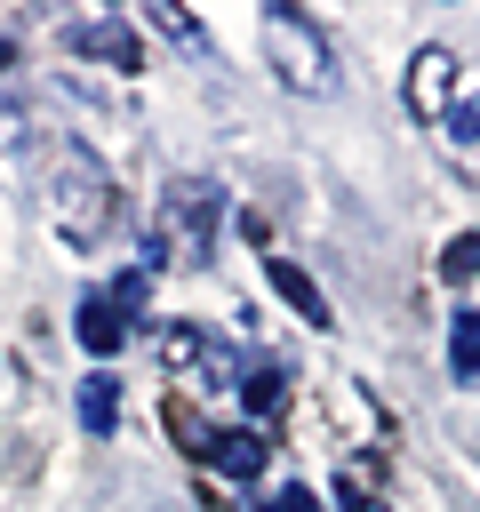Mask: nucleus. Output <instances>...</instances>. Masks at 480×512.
<instances>
[{
    "label": "nucleus",
    "mask_w": 480,
    "mask_h": 512,
    "mask_svg": "<svg viewBox=\"0 0 480 512\" xmlns=\"http://www.w3.org/2000/svg\"><path fill=\"white\" fill-rule=\"evenodd\" d=\"M48 208H56V232L72 240V248H96L104 232H112V168L88 152V144H56L48 152Z\"/></svg>",
    "instance_id": "obj_1"
},
{
    "label": "nucleus",
    "mask_w": 480,
    "mask_h": 512,
    "mask_svg": "<svg viewBox=\"0 0 480 512\" xmlns=\"http://www.w3.org/2000/svg\"><path fill=\"white\" fill-rule=\"evenodd\" d=\"M216 216H224V192L208 184V176H184V184H168V200H160V216H152V264H208V248H216Z\"/></svg>",
    "instance_id": "obj_2"
},
{
    "label": "nucleus",
    "mask_w": 480,
    "mask_h": 512,
    "mask_svg": "<svg viewBox=\"0 0 480 512\" xmlns=\"http://www.w3.org/2000/svg\"><path fill=\"white\" fill-rule=\"evenodd\" d=\"M264 56H272V80H280V88H296V96H320V88L336 80L320 24H312L304 8H288V0H272V8H264Z\"/></svg>",
    "instance_id": "obj_3"
},
{
    "label": "nucleus",
    "mask_w": 480,
    "mask_h": 512,
    "mask_svg": "<svg viewBox=\"0 0 480 512\" xmlns=\"http://www.w3.org/2000/svg\"><path fill=\"white\" fill-rule=\"evenodd\" d=\"M168 424H176V440H184V456L192 464H208V472H224V480H256L264 472V432L256 424H232V432H216V424H200V416H184V400L168 408Z\"/></svg>",
    "instance_id": "obj_4"
},
{
    "label": "nucleus",
    "mask_w": 480,
    "mask_h": 512,
    "mask_svg": "<svg viewBox=\"0 0 480 512\" xmlns=\"http://www.w3.org/2000/svg\"><path fill=\"white\" fill-rule=\"evenodd\" d=\"M64 48H72V56L112 64V72H136V64H144L136 32H128V24H112V16H96V24H64Z\"/></svg>",
    "instance_id": "obj_5"
},
{
    "label": "nucleus",
    "mask_w": 480,
    "mask_h": 512,
    "mask_svg": "<svg viewBox=\"0 0 480 512\" xmlns=\"http://www.w3.org/2000/svg\"><path fill=\"white\" fill-rule=\"evenodd\" d=\"M448 96H456V56H448V48H424V56L408 64V104H416L424 120H448Z\"/></svg>",
    "instance_id": "obj_6"
},
{
    "label": "nucleus",
    "mask_w": 480,
    "mask_h": 512,
    "mask_svg": "<svg viewBox=\"0 0 480 512\" xmlns=\"http://www.w3.org/2000/svg\"><path fill=\"white\" fill-rule=\"evenodd\" d=\"M264 280H272V288H280V296H288V304H296L312 328H328V296H320V280H312L304 264H288V256H264Z\"/></svg>",
    "instance_id": "obj_7"
},
{
    "label": "nucleus",
    "mask_w": 480,
    "mask_h": 512,
    "mask_svg": "<svg viewBox=\"0 0 480 512\" xmlns=\"http://www.w3.org/2000/svg\"><path fill=\"white\" fill-rule=\"evenodd\" d=\"M72 336H80V344H88L96 360H112V352L128 344V320H120V312H112L104 296H80V312H72Z\"/></svg>",
    "instance_id": "obj_8"
},
{
    "label": "nucleus",
    "mask_w": 480,
    "mask_h": 512,
    "mask_svg": "<svg viewBox=\"0 0 480 512\" xmlns=\"http://www.w3.org/2000/svg\"><path fill=\"white\" fill-rule=\"evenodd\" d=\"M80 424H88L96 440L120 424V376H112V368H88V376H80Z\"/></svg>",
    "instance_id": "obj_9"
},
{
    "label": "nucleus",
    "mask_w": 480,
    "mask_h": 512,
    "mask_svg": "<svg viewBox=\"0 0 480 512\" xmlns=\"http://www.w3.org/2000/svg\"><path fill=\"white\" fill-rule=\"evenodd\" d=\"M240 400H248V416H256V424H264V416H280V400H288V368H280V360L240 368Z\"/></svg>",
    "instance_id": "obj_10"
},
{
    "label": "nucleus",
    "mask_w": 480,
    "mask_h": 512,
    "mask_svg": "<svg viewBox=\"0 0 480 512\" xmlns=\"http://www.w3.org/2000/svg\"><path fill=\"white\" fill-rule=\"evenodd\" d=\"M448 368L456 376H480V312H456L448 320Z\"/></svg>",
    "instance_id": "obj_11"
},
{
    "label": "nucleus",
    "mask_w": 480,
    "mask_h": 512,
    "mask_svg": "<svg viewBox=\"0 0 480 512\" xmlns=\"http://www.w3.org/2000/svg\"><path fill=\"white\" fill-rule=\"evenodd\" d=\"M440 272L464 288V280H480V232H456L448 248H440Z\"/></svg>",
    "instance_id": "obj_12"
},
{
    "label": "nucleus",
    "mask_w": 480,
    "mask_h": 512,
    "mask_svg": "<svg viewBox=\"0 0 480 512\" xmlns=\"http://www.w3.org/2000/svg\"><path fill=\"white\" fill-rule=\"evenodd\" d=\"M152 24H160V32H168V40H176V48H192V56H208V32H200V24H192V16H176V8H168V0H152Z\"/></svg>",
    "instance_id": "obj_13"
},
{
    "label": "nucleus",
    "mask_w": 480,
    "mask_h": 512,
    "mask_svg": "<svg viewBox=\"0 0 480 512\" xmlns=\"http://www.w3.org/2000/svg\"><path fill=\"white\" fill-rule=\"evenodd\" d=\"M328 496H336V512H384V504H376V488H368L360 472H336V488H328Z\"/></svg>",
    "instance_id": "obj_14"
},
{
    "label": "nucleus",
    "mask_w": 480,
    "mask_h": 512,
    "mask_svg": "<svg viewBox=\"0 0 480 512\" xmlns=\"http://www.w3.org/2000/svg\"><path fill=\"white\" fill-rule=\"evenodd\" d=\"M440 128H448V144H456V152H480V104H456Z\"/></svg>",
    "instance_id": "obj_15"
},
{
    "label": "nucleus",
    "mask_w": 480,
    "mask_h": 512,
    "mask_svg": "<svg viewBox=\"0 0 480 512\" xmlns=\"http://www.w3.org/2000/svg\"><path fill=\"white\" fill-rule=\"evenodd\" d=\"M272 512H320V496H312V488H280V496H272Z\"/></svg>",
    "instance_id": "obj_16"
},
{
    "label": "nucleus",
    "mask_w": 480,
    "mask_h": 512,
    "mask_svg": "<svg viewBox=\"0 0 480 512\" xmlns=\"http://www.w3.org/2000/svg\"><path fill=\"white\" fill-rule=\"evenodd\" d=\"M8 64H16V48H8V40H0V72H8Z\"/></svg>",
    "instance_id": "obj_17"
}]
</instances>
